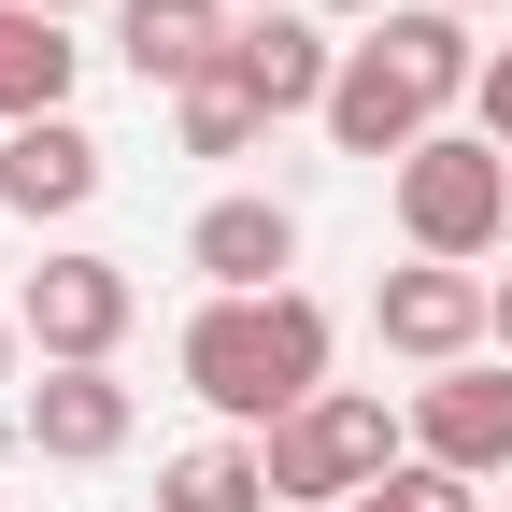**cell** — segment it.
Here are the masks:
<instances>
[{"instance_id": "cell-1", "label": "cell", "mask_w": 512, "mask_h": 512, "mask_svg": "<svg viewBox=\"0 0 512 512\" xmlns=\"http://www.w3.org/2000/svg\"><path fill=\"white\" fill-rule=\"evenodd\" d=\"M171 370L214 427H285V413L328 399V299H299V285L285 299H200Z\"/></svg>"}, {"instance_id": "cell-2", "label": "cell", "mask_w": 512, "mask_h": 512, "mask_svg": "<svg viewBox=\"0 0 512 512\" xmlns=\"http://www.w3.org/2000/svg\"><path fill=\"white\" fill-rule=\"evenodd\" d=\"M399 228H413V256H441V271L498 256V228H512V157L484 143V128H427V143L399 157Z\"/></svg>"}, {"instance_id": "cell-3", "label": "cell", "mask_w": 512, "mask_h": 512, "mask_svg": "<svg viewBox=\"0 0 512 512\" xmlns=\"http://www.w3.org/2000/svg\"><path fill=\"white\" fill-rule=\"evenodd\" d=\"M256 456H271V498H328V512H342V498H370L384 470H413V456H399V413L356 399V384H328L313 413H285Z\"/></svg>"}, {"instance_id": "cell-4", "label": "cell", "mask_w": 512, "mask_h": 512, "mask_svg": "<svg viewBox=\"0 0 512 512\" xmlns=\"http://www.w3.org/2000/svg\"><path fill=\"white\" fill-rule=\"evenodd\" d=\"M128 313H143V285H128V256H43V271L15 285V328L43 342V370H114L128 342Z\"/></svg>"}, {"instance_id": "cell-5", "label": "cell", "mask_w": 512, "mask_h": 512, "mask_svg": "<svg viewBox=\"0 0 512 512\" xmlns=\"http://www.w3.org/2000/svg\"><path fill=\"white\" fill-rule=\"evenodd\" d=\"M370 342L413 356V370H470L498 342V271H441V256H413V271L370 285Z\"/></svg>"}, {"instance_id": "cell-6", "label": "cell", "mask_w": 512, "mask_h": 512, "mask_svg": "<svg viewBox=\"0 0 512 512\" xmlns=\"http://www.w3.org/2000/svg\"><path fill=\"white\" fill-rule=\"evenodd\" d=\"M413 456L427 470H456V484H498L512 470V356L484 370H441V384H413Z\"/></svg>"}, {"instance_id": "cell-7", "label": "cell", "mask_w": 512, "mask_h": 512, "mask_svg": "<svg viewBox=\"0 0 512 512\" xmlns=\"http://www.w3.org/2000/svg\"><path fill=\"white\" fill-rule=\"evenodd\" d=\"M228 72H242V100L256 114H328V86H342V43H328V15L313 0H285V15H242L228 29Z\"/></svg>"}, {"instance_id": "cell-8", "label": "cell", "mask_w": 512, "mask_h": 512, "mask_svg": "<svg viewBox=\"0 0 512 512\" xmlns=\"http://www.w3.org/2000/svg\"><path fill=\"white\" fill-rule=\"evenodd\" d=\"M185 271H200L214 299H285V271H299V214H285V200H214L200 228H185Z\"/></svg>"}, {"instance_id": "cell-9", "label": "cell", "mask_w": 512, "mask_h": 512, "mask_svg": "<svg viewBox=\"0 0 512 512\" xmlns=\"http://www.w3.org/2000/svg\"><path fill=\"white\" fill-rule=\"evenodd\" d=\"M427 100H413V72H399V57H384V43H342V86H328V143L342 157H384V171H399L413 143H427Z\"/></svg>"}, {"instance_id": "cell-10", "label": "cell", "mask_w": 512, "mask_h": 512, "mask_svg": "<svg viewBox=\"0 0 512 512\" xmlns=\"http://www.w3.org/2000/svg\"><path fill=\"white\" fill-rule=\"evenodd\" d=\"M228 0H114V57H128V72H143V86H200V72H228Z\"/></svg>"}, {"instance_id": "cell-11", "label": "cell", "mask_w": 512, "mask_h": 512, "mask_svg": "<svg viewBox=\"0 0 512 512\" xmlns=\"http://www.w3.org/2000/svg\"><path fill=\"white\" fill-rule=\"evenodd\" d=\"M100 128H72V114H43V128H15V143H0V200H15L29 228H57V214H86L100 200Z\"/></svg>"}, {"instance_id": "cell-12", "label": "cell", "mask_w": 512, "mask_h": 512, "mask_svg": "<svg viewBox=\"0 0 512 512\" xmlns=\"http://www.w3.org/2000/svg\"><path fill=\"white\" fill-rule=\"evenodd\" d=\"M29 456H57V470L128 456V384H114V370H43V384H29Z\"/></svg>"}, {"instance_id": "cell-13", "label": "cell", "mask_w": 512, "mask_h": 512, "mask_svg": "<svg viewBox=\"0 0 512 512\" xmlns=\"http://www.w3.org/2000/svg\"><path fill=\"white\" fill-rule=\"evenodd\" d=\"M370 43H384V57L413 72V100H427V114L484 100V29H470V15H441V0H399V15H384Z\"/></svg>"}, {"instance_id": "cell-14", "label": "cell", "mask_w": 512, "mask_h": 512, "mask_svg": "<svg viewBox=\"0 0 512 512\" xmlns=\"http://www.w3.org/2000/svg\"><path fill=\"white\" fill-rule=\"evenodd\" d=\"M43 114H72V29L0 0V128H43Z\"/></svg>"}, {"instance_id": "cell-15", "label": "cell", "mask_w": 512, "mask_h": 512, "mask_svg": "<svg viewBox=\"0 0 512 512\" xmlns=\"http://www.w3.org/2000/svg\"><path fill=\"white\" fill-rule=\"evenodd\" d=\"M157 512H271V456L256 441H185L157 470Z\"/></svg>"}, {"instance_id": "cell-16", "label": "cell", "mask_w": 512, "mask_h": 512, "mask_svg": "<svg viewBox=\"0 0 512 512\" xmlns=\"http://www.w3.org/2000/svg\"><path fill=\"white\" fill-rule=\"evenodd\" d=\"M171 114H185V157H256V128H271V114L242 100V72H200Z\"/></svg>"}, {"instance_id": "cell-17", "label": "cell", "mask_w": 512, "mask_h": 512, "mask_svg": "<svg viewBox=\"0 0 512 512\" xmlns=\"http://www.w3.org/2000/svg\"><path fill=\"white\" fill-rule=\"evenodd\" d=\"M384 512H484V484H456V470H384Z\"/></svg>"}, {"instance_id": "cell-18", "label": "cell", "mask_w": 512, "mask_h": 512, "mask_svg": "<svg viewBox=\"0 0 512 512\" xmlns=\"http://www.w3.org/2000/svg\"><path fill=\"white\" fill-rule=\"evenodd\" d=\"M470 114H484V143H498V157H512V43H498V57H484V100H470Z\"/></svg>"}, {"instance_id": "cell-19", "label": "cell", "mask_w": 512, "mask_h": 512, "mask_svg": "<svg viewBox=\"0 0 512 512\" xmlns=\"http://www.w3.org/2000/svg\"><path fill=\"white\" fill-rule=\"evenodd\" d=\"M313 15H370V29H384V15H399V0H313Z\"/></svg>"}, {"instance_id": "cell-20", "label": "cell", "mask_w": 512, "mask_h": 512, "mask_svg": "<svg viewBox=\"0 0 512 512\" xmlns=\"http://www.w3.org/2000/svg\"><path fill=\"white\" fill-rule=\"evenodd\" d=\"M15 342H29V328H15V313H0V384H15Z\"/></svg>"}, {"instance_id": "cell-21", "label": "cell", "mask_w": 512, "mask_h": 512, "mask_svg": "<svg viewBox=\"0 0 512 512\" xmlns=\"http://www.w3.org/2000/svg\"><path fill=\"white\" fill-rule=\"evenodd\" d=\"M498 356H512V271H498Z\"/></svg>"}, {"instance_id": "cell-22", "label": "cell", "mask_w": 512, "mask_h": 512, "mask_svg": "<svg viewBox=\"0 0 512 512\" xmlns=\"http://www.w3.org/2000/svg\"><path fill=\"white\" fill-rule=\"evenodd\" d=\"M441 15H498V0H441Z\"/></svg>"}, {"instance_id": "cell-23", "label": "cell", "mask_w": 512, "mask_h": 512, "mask_svg": "<svg viewBox=\"0 0 512 512\" xmlns=\"http://www.w3.org/2000/svg\"><path fill=\"white\" fill-rule=\"evenodd\" d=\"M29 15H72V0H29Z\"/></svg>"}, {"instance_id": "cell-24", "label": "cell", "mask_w": 512, "mask_h": 512, "mask_svg": "<svg viewBox=\"0 0 512 512\" xmlns=\"http://www.w3.org/2000/svg\"><path fill=\"white\" fill-rule=\"evenodd\" d=\"M0 143H15V128H0Z\"/></svg>"}, {"instance_id": "cell-25", "label": "cell", "mask_w": 512, "mask_h": 512, "mask_svg": "<svg viewBox=\"0 0 512 512\" xmlns=\"http://www.w3.org/2000/svg\"><path fill=\"white\" fill-rule=\"evenodd\" d=\"M498 512H512V498H498Z\"/></svg>"}]
</instances>
